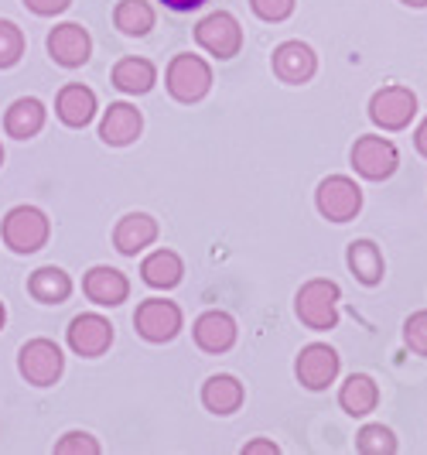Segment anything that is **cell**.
I'll return each mask as SVG.
<instances>
[{
    "label": "cell",
    "instance_id": "27",
    "mask_svg": "<svg viewBox=\"0 0 427 455\" xmlns=\"http://www.w3.org/2000/svg\"><path fill=\"white\" fill-rule=\"evenodd\" d=\"M356 449L362 455H393L397 452V435L386 425H362L356 435Z\"/></svg>",
    "mask_w": 427,
    "mask_h": 455
},
{
    "label": "cell",
    "instance_id": "30",
    "mask_svg": "<svg viewBox=\"0 0 427 455\" xmlns=\"http://www.w3.org/2000/svg\"><path fill=\"white\" fill-rule=\"evenodd\" d=\"M59 455H99V442L86 432H68L59 445H55Z\"/></svg>",
    "mask_w": 427,
    "mask_h": 455
},
{
    "label": "cell",
    "instance_id": "14",
    "mask_svg": "<svg viewBox=\"0 0 427 455\" xmlns=\"http://www.w3.org/2000/svg\"><path fill=\"white\" fill-rule=\"evenodd\" d=\"M140 131H144V116L130 103H110V110L103 114V124H99V137L113 148H123V144L137 140Z\"/></svg>",
    "mask_w": 427,
    "mask_h": 455
},
{
    "label": "cell",
    "instance_id": "15",
    "mask_svg": "<svg viewBox=\"0 0 427 455\" xmlns=\"http://www.w3.org/2000/svg\"><path fill=\"white\" fill-rule=\"evenodd\" d=\"M158 240V223L147 216V212H130V216H123L116 229H113V243H116V251L127 253V257H134L140 253L144 247H151Z\"/></svg>",
    "mask_w": 427,
    "mask_h": 455
},
{
    "label": "cell",
    "instance_id": "12",
    "mask_svg": "<svg viewBox=\"0 0 427 455\" xmlns=\"http://www.w3.org/2000/svg\"><path fill=\"white\" fill-rule=\"evenodd\" d=\"M90 52H92L90 31H86L83 24H59V28L48 35V55H51L59 66H66V68L86 66V62H90Z\"/></svg>",
    "mask_w": 427,
    "mask_h": 455
},
{
    "label": "cell",
    "instance_id": "21",
    "mask_svg": "<svg viewBox=\"0 0 427 455\" xmlns=\"http://www.w3.org/2000/svg\"><path fill=\"white\" fill-rule=\"evenodd\" d=\"M202 404L212 414H233V411H240V404H243V384L236 377H229V373H216V377L205 380Z\"/></svg>",
    "mask_w": 427,
    "mask_h": 455
},
{
    "label": "cell",
    "instance_id": "24",
    "mask_svg": "<svg viewBox=\"0 0 427 455\" xmlns=\"http://www.w3.org/2000/svg\"><path fill=\"white\" fill-rule=\"evenodd\" d=\"M140 274L151 288H175L185 274V264L175 251H154L151 257H144L140 264Z\"/></svg>",
    "mask_w": 427,
    "mask_h": 455
},
{
    "label": "cell",
    "instance_id": "38",
    "mask_svg": "<svg viewBox=\"0 0 427 455\" xmlns=\"http://www.w3.org/2000/svg\"><path fill=\"white\" fill-rule=\"evenodd\" d=\"M0 164H4V148H0Z\"/></svg>",
    "mask_w": 427,
    "mask_h": 455
},
{
    "label": "cell",
    "instance_id": "17",
    "mask_svg": "<svg viewBox=\"0 0 427 455\" xmlns=\"http://www.w3.org/2000/svg\"><path fill=\"white\" fill-rule=\"evenodd\" d=\"M83 291L90 295V301L96 305H120V301H127L130 295V284H127V277L116 271V267H92L86 277H83Z\"/></svg>",
    "mask_w": 427,
    "mask_h": 455
},
{
    "label": "cell",
    "instance_id": "26",
    "mask_svg": "<svg viewBox=\"0 0 427 455\" xmlns=\"http://www.w3.org/2000/svg\"><path fill=\"white\" fill-rule=\"evenodd\" d=\"M113 24L123 35H147L154 28V7L147 0H120L113 11Z\"/></svg>",
    "mask_w": 427,
    "mask_h": 455
},
{
    "label": "cell",
    "instance_id": "5",
    "mask_svg": "<svg viewBox=\"0 0 427 455\" xmlns=\"http://www.w3.org/2000/svg\"><path fill=\"white\" fill-rule=\"evenodd\" d=\"M397 164H400V155H397V144L390 137L362 134L352 144V168L360 172L362 179H369V182L390 179L397 172Z\"/></svg>",
    "mask_w": 427,
    "mask_h": 455
},
{
    "label": "cell",
    "instance_id": "32",
    "mask_svg": "<svg viewBox=\"0 0 427 455\" xmlns=\"http://www.w3.org/2000/svg\"><path fill=\"white\" fill-rule=\"evenodd\" d=\"M35 14H42V18H51V14H62L72 0H24Z\"/></svg>",
    "mask_w": 427,
    "mask_h": 455
},
{
    "label": "cell",
    "instance_id": "31",
    "mask_svg": "<svg viewBox=\"0 0 427 455\" xmlns=\"http://www.w3.org/2000/svg\"><path fill=\"white\" fill-rule=\"evenodd\" d=\"M253 14L264 18V21H288L294 14V0H249Z\"/></svg>",
    "mask_w": 427,
    "mask_h": 455
},
{
    "label": "cell",
    "instance_id": "9",
    "mask_svg": "<svg viewBox=\"0 0 427 455\" xmlns=\"http://www.w3.org/2000/svg\"><path fill=\"white\" fill-rule=\"evenodd\" d=\"M134 325L147 342H171L181 332V308L164 298H147L137 305Z\"/></svg>",
    "mask_w": 427,
    "mask_h": 455
},
{
    "label": "cell",
    "instance_id": "4",
    "mask_svg": "<svg viewBox=\"0 0 427 455\" xmlns=\"http://www.w3.org/2000/svg\"><path fill=\"white\" fill-rule=\"evenodd\" d=\"M164 79H168V92L178 103H199L212 90V68L199 55H175Z\"/></svg>",
    "mask_w": 427,
    "mask_h": 455
},
{
    "label": "cell",
    "instance_id": "11",
    "mask_svg": "<svg viewBox=\"0 0 427 455\" xmlns=\"http://www.w3.org/2000/svg\"><path fill=\"white\" fill-rule=\"evenodd\" d=\"M113 342V325L96 312L75 315L68 322V346L79 356H103Z\"/></svg>",
    "mask_w": 427,
    "mask_h": 455
},
{
    "label": "cell",
    "instance_id": "3",
    "mask_svg": "<svg viewBox=\"0 0 427 455\" xmlns=\"http://www.w3.org/2000/svg\"><path fill=\"white\" fill-rule=\"evenodd\" d=\"M315 205L328 223H349V220H356V216H360L362 188L352 182L349 175H328L325 182L318 185Z\"/></svg>",
    "mask_w": 427,
    "mask_h": 455
},
{
    "label": "cell",
    "instance_id": "23",
    "mask_svg": "<svg viewBox=\"0 0 427 455\" xmlns=\"http://www.w3.org/2000/svg\"><path fill=\"white\" fill-rule=\"evenodd\" d=\"M158 83V68L154 62H147V59H120L116 66H113V86L123 92H147L151 86Z\"/></svg>",
    "mask_w": 427,
    "mask_h": 455
},
{
    "label": "cell",
    "instance_id": "8",
    "mask_svg": "<svg viewBox=\"0 0 427 455\" xmlns=\"http://www.w3.org/2000/svg\"><path fill=\"white\" fill-rule=\"evenodd\" d=\"M18 366H21V377L35 387H51L59 377H62V349L51 339H31L28 346H21V356H18Z\"/></svg>",
    "mask_w": 427,
    "mask_h": 455
},
{
    "label": "cell",
    "instance_id": "36",
    "mask_svg": "<svg viewBox=\"0 0 427 455\" xmlns=\"http://www.w3.org/2000/svg\"><path fill=\"white\" fill-rule=\"evenodd\" d=\"M400 4H407V7H427V0H400Z\"/></svg>",
    "mask_w": 427,
    "mask_h": 455
},
{
    "label": "cell",
    "instance_id": "16",
    "mask_svg": "<svg viewBox=\"0 0 427 455\" xmlns=\"http://www.w3.org/2000/svg\"><path fill=\"white\" fill-rule=\"evenodd\" d=\"M192 332H195L199 349H205V353H225L236 342V322H233L229 312H205V315H199Z\"/></svg>",
    "mask_w": 427,
    "mask_h": 455
},
{
    "label": "cell",
    "instance_id": "18",
    "mask_svg": "<svg viewBox=\"0 0 427 455\" xmlns=\"http://www.w3.org/2000/svg\"><path fill=\"white\" fill-rule=\"evenodd\" d=\"M55 110H59V120L66 127H86L96 116V92L79 86V83H68L55 100Z\"/></svg>",
    "mask_w": 427,
    "mask_h": 455
},
{
    "label": "cell",
    "instance_id": "34",
    "mask_svg": "<svg viewBox=\"0 0 427 455\" xmlns=\"http://www.w3.org/2000/svg\"><path fill=\"white\" fill-rule=\"evenodd\" d=\"M164 7H171V11H199L205 0H161Z\"/></svg>",
    "mask_w": 427,
    "mask_h": 455
},
{
    "label": "cell",
    "instance_id": "19",
    "mask_svg": "<svg viewBox=\"0 0 427 455\" xmlns=\"http://www.w3.org/2000/svg\"><path fill=\"white\" fill-rule=\"evenodd\" d=\"M338 404L345 414H352V418H366L369 411H376L380 404V387H376V380L373 377H366V373H352L342 390H338Z\"/></svg>",
    "mask_w": 427,
    "mask_h": 455
},
{
    "label": "cell",
    "instance_id": "28",
    "mask_svg": "<svg viewBox=\"0 0 427 455\" xmlns=\"http://www.w3.org/2000/svg\"><path fill=\"white\" fill-rule=\"evenodd\" d=\"M24 55V35L18 24L0 21V68L18 66Z\"/></svg>",
    "mask_w": 427,
    "mask_h": 455
},
{
    "label": "cell",
    "instance_id": "35",
    "mask_svg": "<svg viewBox=\"0 0 427 455\" xmlns=\"http://www.w3.org/2000/svg\"><path fill=\"white\" fill-rule=\"evenodd\" d=\"M414 148H417V151H421V155L427 158V116L421 120V127L414 131Z\"/></svg>",
    "mask_w": 427,
    "mask_h": 455
},
{
    "label": "cell",
    "instance_id": "7",
    "mask_svg": "<svg viewBox=\"0 0 427 455\" xmlns=\"http://www.w3.org/2000/svg\"><path fill=\"white\" fill-rule=\"evenodd\" d=\"M195 42H199L209 55H216V59H233V55H240V48H243V28H240V21H236L229 11H216V14H209V18L199 21Z\"/></svg>",
    "mask_w": 427,
    "mask_h": 455
},
{
    "label": "cell",
    "instance_id": "22",
    "mask_svg": "<svg viewBox=\"0 0 427 455\" xmlns=\"http://www.w3.org/2000/svg\"><path fill=\"white\" fill-rule=\"evenodd\" d=\"M4 127H7L11 137L28 140V137H35L45 127V107L38 100H31V96H21V100L11 103V110L4 116Z\"/></svg>",
    "mask_w": 427,
    "mask_h": 455
},
{
    "label": "cell",
    "instance_id": "1",
    "mask_svg": "<svg viewBox=\"0 0 427 455\" xmlns=\"http://www.w3.org/2000/svg\"><path fill=\"white\" fill-rule=\"evenodd\" d=\"M338 301H342V288L328 277H312L297 288L294 295V312L315 332H328L338 325Z\"/></svg>",
    "mask_w": 427,
    "mask_h": 455
},
{
    "label": "cell",
    "instance_id": "13",
    "mask_svg": "<svg viewBox=\"0 0 427 455\" xmlns=\"http://www.w3.org/2000/svg\"><path fill=\"white\" fill-rule=\"evenodd\" d=\"M270 66H273V72H277L284 83L297 86V83H308V79L315 76L318 59H315V52L304 45V42H284V45L273 48Z\"/></svg>",
    "mask_w": 427,
    "mask_h": 455
},
{
    "label": "cell",
    "instance_id": "29",
    "mask_svg": "<svg viewBox=\"0 0 427 455\" xmlns=\"http://www.w3.org/2000/svg\"><path fill=\"white\" fill-rule=\"evenodd\" d=\"M404 342L410 353L427 356V308L424 312H414V315L404 322Z\"/></svg>",
    "mask_w": 427,
    "mask_h": 455
},
{
    "label": "cell",
    "instance_id": "33",
    "mask_svg": "<svg viewBox=\"0 0 427 455\" xmlns=\"http://www.w3.org/2000/svg\"><path fill=\"white\" fill-rule=\"evenodd\" d=\"M243 452L247 455H277L281 452V449H277V445H273V442H267V438H260V442H249V445H243Z\"/></svg>",
    "mask_w": 427,
    "mask_h": 455
},
{
    "label": "cell",
    "instance_id": "37",
    "mask_svg": "<svg viewBox=\"0 0 427 455\" xmlns=\"http://www.w3.org/2000/svg\"><path fill=\"white\" fill-rule=\"evenodd\" d=\"M4 319H7V315H4V305H0V329H4Z\"/></svg>",
    "mask_w": 427,
    "mask_h": 455
},
{
    "label": "cell",
    "instance_id": "6",
    "mask_svg": "<svg viewBox=\"0 0 427 455\" xmlns=\"http://www.w3.org/2000/svg\"><path fill=\"white\" fill-rule=\"evenodd\" d=\"M417 116V96L407 86H383L369 100V120L383 131H404Z\"/></svg>",
    "mask_w": 427,
    "mask_h": 455
},
{
    "label": "cell",
    "instance_id": "25",
    "mask_svg": "<svg viewBox=\"0 0 427 455\" xmlns=\"http://www.w3.org/2000/svg\"><path fill=\"white\" fill-rule=\"evenodd\" d=\"M28 291L38 301H45V305H59L72 291V281H68V274L62 267H38L28 281Z\"/></svg>",
    "mask_w": 427,
    "mask_h": 455
},
{
    "label": "cell",
    "instance_id": "20",
    "mask_svg": "<svg viewBox=\"0 0 427 455\" xmlns=\"http://www.w3.org/2000/svg\"><path fill=\"white\" fill-rule=\"evenodd\" d=\"M345 260H349V271H352V277H356L360 284H366V288L380 284L383 274H386L383 253H380V247H376L373 240H352V243H349V253H345Z\"/></svg>",
    "mask_w": 427,
    "mask_h": 455
},
{
    "label": "cell",
    "instance_id": "2",
    "mask_svg": "<svg viewBox=\"0 0 427 455\" xmlns=\"http://www.w3.org/2000/svg\"><path fill=\"white\" fill-rule=\"evenodd\" d=\"M0 233H4V243L14 253H35L48 243L51 227H48V216L42 209H35V205H14L4 216Z\"/></svg>",
    "mask_w": 427,
    "mask_h": 455
},
{
    "label": "cell",
    "instance_id": "10",
    "mask_svg": "<svg viewBox=\"0 0 427 455\" xmlns=\"http://www.w3.org/2000/svg\"><path fill=\"white\" fill-rule=\"evenodd\" d=\"M294 373H297L301 387L325 390L328 384H336L338 377V353L328 342H312V346L301 349V356L294 363Z\"/></svg>",
    "mask_w": 427,
    "mask_h": 455
}]
</instances>
